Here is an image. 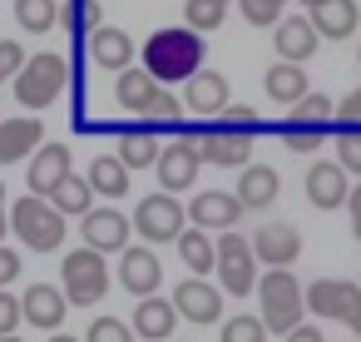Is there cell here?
<instances>
[{
  "instance_id": "681fc988",
  "label": "cell",
  "mask_w": 361,
  "mask_h": 342,
  "mask_svg": "<svg viewBox=\"0 0 361 342\" xmlns=\"http://www.w3.org/2000/svg\"><path fill=\"white\" fill-rule=\"evenodd\" d=\"M0 342H25V337H16V332H6V337H0Z\"/></svg>"
},
{
  "instance_id": "5bb4252c",
  "label": "cell",
  "mask_w": 361,
  "mask_h": 342,
  "mask_svg": "<svg viewBox=\"0 0 361 342\" xmlns=\"http://www.w3.org/2000/svg\"><path fill=\"white\" fill-rule=\"evenodd\" d=\"M228 105H233L228 75H218V70H198V75L183 80V110H188V114H198V119H218Z\"/></svg>"
},
{
  "instance_id": "52a82bcc",
  "label": "cell",
  "mask_w": 361,
  "mask_h": 342,
  "mask_svg": "<svg viewBox=\"0 0 361 342\" xmlns=\"http://www.w3.org/2000/svg\"><path fill=\"white\" fill-rule=\"evenodd\" d=\"M307 312H317L326 322H341L346 332L361 337V283H351V278H317L307 288Z\"/></svg>"
},
{
  "instance_id": "8992f818",
  "label": "cell",
  "mask_w": 361,
  "mask_h": 342,
  "mask_svg": "<svg viewBox=\"0 0 361 342\" xmlns=\"http://www.w3.org/2000/svg\"><path fill=\"white\" fill-rule=\"evenodd\" d=\"M60 288L70 297V307H94L104 293H109V263L99 248L80 243L75 253L60 258Z\"/></svg>"
},
{
  "instance_id": "d6a6232c",
  "label": "cell",
  "mask_w": 361,
  "mask_h": 342,
  "mask_svg": "<svg viewBox=\"0 0 361 342\" xmlns=\"http://www.w3.org/2000/svg\"><path fill=\"white\" fill-rule=\"evenodd\" d=\"M16 20H20V30L45 35V30L60 25V6L55 0H16Z\"/></svg>"
},
{
  "instance_id": "6da1fadb",
  "label": "cell",
  "mask_w": 361,
  "mask_h": 342,
  "mask_svg": "<svg viewBox=\"0 0 361 342\" xmlns=\"http://www.w3.org/2000/svg\"><path fill=\"white\" fill-rule=\"evenodd\" d=\"M139 60H144V70H149L159 85H183L188 75L203 70L208 50H203V35H198V30H188V25H169V30H154V35L144 40Z\"/></svg>"
},
{
  "instance_id": "4fadbf2b",
  "label": "cell",
  "mask_w": 361,
  "mask_h": 342,
  "mask_svg": "<svg viewBox=\"0 0 361 342\" xmlns=\"http://www.w3.org/2000/svg\"><path fill=\"white\" fill-rule=\"evenodd\" d=\"M164 90H169V85H159L144 65H129V70L114 75V100H119V110H124V114H139V119L154 114V105L164 100Z\"/></svg>"
},
{
  "instance_id": "ac0fdd59",
  "label": "cell",
  "mask_w": 361,
  "mask_h": 342,
  "mask_svg": "<svg viewBox=\"0 0 361 342\" xmlns=\"http://www.w3.org/2000/svg\"><path fill=\"white\" fill-rule=\"evenodd\" d=\"M317 45H322V35H317L312 16H282V20L272 25V50H277V60L307 65V60L317 55Z\"/></svg>"
},
{
  "instance_id": "30bf717a",
  "label": "cell",
  "mask_w": 361,
  "mask_h": 342,
  "mask_svg": "<svg viewBox=\"0 0 361 342\" xmlns=\"http://www.w3.org/2000/svg\"><path fill=\"white\" fill-rule=\"evenodd\" d=\"M154 174H159V189H169V194L193 189V184H198V174H203L198 144H193V139H173V144H164V149H159V159H154Z\"/></svg>"
},
{
  "instance_id": "8d00e7d4",
  "label": "cell",
  "mask_w": 361,
  "mask_h": 342,
  "mask_svg": "<svg viewBox=\"0 0 361 342\" xmlns=\"http://www.w3.org/2000/svg\"><path fill=\"white\" fill-rule=\"evenodd\" d=\"M85 342H139V332L124 317H94L90 332H85Z\"/></svg>"
},
{
  "instance_id": "e0dca14e",
  "label": "cell",
  "mask_w": 361,
  "mask_h": 342,
  "mask_svg": "<svg viewBox=\"0 0 361 342\" xmlns=\"http://www.w3.org/2000/svg\"><path fill=\"white\" fill-rule=\"evenodd\" d=\"M252 253L267 268H292L302 258V228L297 223H262L252 233Z\"/></svg>"
},
{
  "instance_id": "bcb514c9",
  "label": "cell",
  "mask_w": 361,
  "mask_h": 342,
  "mask_svg": "<svg viewBox=\"0 0 361 342\" xmlns=\"http://www.w3.org/2000/svg\"><path fill=\"white\" fill-rule=\"evenodd\" d=\"M282 342H326V337H322V327H307V322H297V327H292Z\"/></svg>"
},
{
  "instance_id": "11a10c76",
  "label": "cell",
  "mask_w": 361,
  "mask_h": 342,
  "mask_svg": "<svg viewBox=\"0 0 361 342\" xmlns=\"http://www.w3.org/2000/svg\"><path fill=\"white\" fill-rule=\"evenodd\" d=\"M169 342H173V337H169Z\"/></svg>"
},
{
  "instance_id": "7a4b0ae2",
  "label": "cell",
  "mask_w": 361,
  "mask_h": 342,
  "mask_svg": "<svg viewBox=\"0 0 361 342\" xmlns=\"http://www.w3.org/2000/svg\"><path fill=\"white\" fill-rule=\"evenodd\" d=\"M65 228H70V218H65L45 194H25V199L11 204V233H16L30 253H55V248L65 243Z\"/></svg>"
},
{
  "instance_id": "1f68e13d",
  "label": "cell",
  "mask_w": 361,
  "mask_h": 342,
  "mask_svg": "<svg viewBox=\"0 0 361 342\" xmlns=\"http://www.w3.org/2000/svg\"><path fill=\"white\" fill-rule=\"evenodd\" d=\"M173 248H178V258L188 263V273H213L218 268V238H208V228H183L178 238H173Z\"/></svg>"
},
{
  "instance_id": "9c48e42d",
  "label": "cell",
  "mask_w": 361,
  "mask_h": 342,
  "mask_svg": "<svg viewBox=\"0 0 361 342\" xmlns=\"http://www.w3.org/2000/svg\"><path fill=\"white\" fill-rule=\"evenodd\" d=\"M183 228H188V208H183L169 189L139 199V208H134V233H139L144 243H173Z\"/></svg>"
},
{
  "instance_id": "44dd1931",
  "label": "cell",
  "mask_w": 361,
  "mask_h": 342,
  "mask_svg": "<svg viewBox=\"0 0 361 342\" xmlns=\"http://www.w3.org/2000/svg\"><path fill=\"white\" fill-rule=\"evenodd\" d=\"M159 283H164L159 253L154 248H124V258H119V288L134 293V297H149V293H159Z\"/></svg>"
},
{
  "instance_id": "3957f363",
  "label": "cell",
  "mask_w": 361,
  "mask_h": 342,
  "mask_svg": "<svg viewBox=\"0 0 361 342\" xmlns=\"http://www.w3.org/2000/svg\"><path fill=\"white\" fill-rule=\"evenodd\" d=\"M257 302H262V322H267V332H277V337H287L302 317H307V288L292 278V268H267L262 278H257Z\"/></svg>"
},
{
  "instance_id": "7402d4cb",
  "label": "cell",
  "mask_w": 361,
  "mask_h": 342,
  "mask_svg": "<svg viewBox=\"0 0 361 342\" xmlns=\"http://www.w3.org/2000/svg\"><path fill=\"white\" fill-rule=\"evenodd\" d=\"M243 179H238V204H243V213H262V208H272L277 204V194H282V179H277V169H267V164H243L238 169Z\"/></svg>"
},
{
  "instance_id": "8fae6325",
  "label": "cell",
  "mask_w": 361,
  "mask_h": 342,
  "mask_svg": "<svg viewBox=\"0 0 361 342\" xmlns=\"http://www.w3.org/2000/svg\"><path fill=\"white\" fill-rule=\"evenodd\" d=\"M193 144H198V159L213 164V169H243V164H252V134H238V129L208 124Z\"/></svg>"
},
{
  "instance_id": "cb8c5ba5",
  "label": "cell",
  "mask_w": 361,
  "mask_h": 342,
  "mask_svg": "<svg viewBox=\"0 0 361 342\" xmlns=\"http://www.w3.org/2000/svg\"><path fill=\"white\" fill-rule=\"evenodd\" d=\"M70 169H75L70 144H40V149L30 154V174H25V184H30V194H50Z\"/></svg>"
},
{
  "instance_id": "f546056e",
  "label": "cell",
  "mask_w": 361,
  "mask_h": 342,
  "mask_svg": "<svg viewBox=\"0 0 361 342\" xmlns=\"http://www.w3.org/2000/svg\"><path fill=\"white\" fill-rule=\"evenodd\" d=\"M134 169L119 159V154H99V159H90V169H85V179L94 184V194H104V199H124L129 194V179Z\"/></svg>"
},
{
  "instance_id": "9a60e30c",
  "label": "cell",
  "mask_w": 361,
  "mask_h": 342,
  "mask_svg": "<svg viewBox=\"0 0 361 342\" xmlns=\"http://www.w3.org/2000/svg\"><path fill=\"white\" fill-rule=\"evenodd\" d=\"M302 189H307V204H312V208H346V199H351V174H346L336 159H322V164L307 169Z\"/></svg>"
},
{
  "instance_id": "4316f807",
  "label": "cell",
  "mask_w": 361,
  "mask_h": 342,
  "mask_svg": "<svg viewBox=\"0 0 361 342\" xmlns=\"http://www.w3.org/2000/svg\"><path fill=\"white\" fill-rule=\"evenodd\" d=\"M312 85H307V65H297V60H277L267 75H262V95L272 100V105H297L302 95H307Z\"/></svg>"
},
{
  "instance_id": "74e56055",
  "label": "cell",
  "mask_w": 361,
  "mask_h": 342,
  "mask_svg": "<svg viewBox=\"0 0 361 342\" xmlns=\"http://www.w3.org/2000/svg\"><path fill=\"white\" fill-rule=\"evenodd\" d=\"M223 342H267V322L262 317H223Z\"/></svg>"
},
{
  "instance_id": "5b68a950",
  "label": "cell",
  "mask_w": 361,
  "mask_h": 342,
  "mask_svg": "<svg viewBox=\"0 0 361 342\" xmlns=\"http://www.w3.org/2000/svg\"><path fill=\"white\" fill-rule=\"evenodd\" d=\"M326 129H336V105L326 100V95H302L292 110H287V119H282V144L292 149V154H317L322 149V139H326Z\"/></svg>"
},
{
  "instance_id": "4dcf8cb0",
  "label": "cell",
  "mask_w": 361,
  "mask_h": 342,
  "mask_svg": "<svg viewBox=\"0 0 361 342\" xmlns=\"http://www.w3.org/2000/svg\"><path fill=\"white\" fill-rule=\"evenodd\" d=\"M45 199H50L65 218H85V213L94 208V184H90L85 174H75V169H70V174H65L50 194H45Z\"/></svg>"
},
{
  "instance_id": "ffe728a7",
  "label": "cell",
  "mask_w": 361,
  "mask_h": 342,
  "mask_svg": "<svg viewBox=\"0 0 361 342\" xmlns=\"http://www.w3.org/2000/svg\"><path fill=\"white\" fill-rule=\"evenodd\" d=\"M20 312H25V322L40 327V332H60V322H65V312H70V297H65V288H55V283H30L25 297H20Z\"/></svg>"
},
{
  "instance_id": "484cf974",
  "label": "cell",
  "mask_w": 361,
  "mask_h": 342,
  "mask_svg": "<svg viewBox=\"0 0 361 342\" xmlns=\"http://www.w3.org/2000/svg\"><path fill=\"white\" fill-rule=\"evenodd\" d=\"M90 60L99 65V70H129L134 60H139V50H134V40L124 35V30H114V25H99L94 35H90Z\"/></svg>"
},
{
  "instance_id": "83f0119b",
  "label": "cell",
  "mask_w": 361,
  "mask_h": 342,
  "mask_svg": "<svg viewBox=\"0 0 361 342\" xmlns=\"http://www.w3.org/2000/svg\"><path fill=\"white\" fill-rule=\"evenodd\" d=\"M312 25L322 40H346L361 25V6L356 0H322V6H312Z\"/></svg>"
},
{
  "instance_id": "e575fe53",
  "label": "cell",
  "mask_w": 361,
  "mask_h": 342,
  "mask_svg": "<svg viewBox=\"0 0 361 342\" xmlns=\"http://www.w3.org/2000/svg\"><path fill=\"white\" fill-rule=\"evenodd\" d=\"M99 16H104V11H99V0H70V6H60V25H70L80 40L99 30Z\"/></svg>"
},
{
  "instance_id": "d4e9b609",
  "label": "cell",
  "mask_w": 361,
  "mask_h": 342,
  "mask_svg": "<svg viewBox=\"0 0 361 342\" xmlns=\"http://www.w3.org/2000/svg\"><path fill=\"white\" fill-rule=\"evenodd\" d=\"M173 327H178V307H173V297H139V307H134V332L144 337V342H169L173 337Z\"/></svg>"
},
{
  "instance_id": "b9f144b4",
  "label": "cell",
  "mask_w": 361,
  "mask_h": 342,
  "mask_svg": "<svg viewBox=\"0 0 361 342\" xmlns=\"http://www.w3.org/2000/svg\"><path fill=\"white\" fill-rule=\"evenodd\" d=\"M336 129H361V85L346 100H336Z\"/></svg>"
},
{
  "instance_id": "2e32d148",
  "label": "cell",
  "mask_w": 361,
  "mask_h": 342,
  "mask_svg": "<svg viewBox=\"0 0 361 342\" xmlns=\"http://www.w3.org/2000/svg\"><path fill=\"white\" fill-rule=\"evenodd\" d=\"M80 233H85V243L99 248V253H124V248H129V233H134V218H124L119 208H90V213L80 218Z\"/></svg>"
},
{
  "instance_id": "ab89813d",
  "label": "cell",
  "mask_w": 361,
  "mask_h": 342,
  "mask_svg": "<svg viewBox=\"0 0 361 342\" xmlns=\"http://www.w3.org/2000/svg\"><path fill=\"white\" fill-rule=\"evenodd\" d=\"M213 124H223V129H238V134H257V124H262V114L252 110V105H228Z\"/></svg>"
},
{
  "instance_id": "f907efd6",
  "label": "cell",
  "mask_w": 361,
  "mask_h": 342,
  "mask_svg": "<svg viewBox=\"0 0 361 342\" xmlns=\"http://www.w3.org/2000/svg\"><path fill=\"white\" fill-rule=\"evenodd\" d=\"M0 204H6V179H0Z\"/></svg>"
},
{
  "instance_id": "d590c367",
  "label": "cell",
  "mask_w": 361,
  "mask_h": 342,
  "mask_svg": "<svg viewBox=\"0 0 361 342\" xmlns=\"http://www.w3.org/2000/svg\"><path fill=\"white\" fill-rule=\"evenodd\" d=\"M238 6H243V20L257 25V30H272L287 16V0H238Z\"/></svg>"
},
{
  "instance_id": "f6af8a7d",
  "label": "cell",
  "mask_w": 361,
  "mask_h": 342,
  "mask_svg": "<svg viewBox=\"0 0 361 342\" xmlns=\"http://www.w3.org/2000/svg\"><path fill=\"white\" fill-rule=\"evenodd\" d=\"M346 213H351V238L361 243V184L351 189V199H346Z\"/></svg>"
},
{
  "instance_id": "7bdbcfd3",
  "label": "cell",
  "mask_w": 361,
  "mask_h": 342,
  "mask_svg": "<svg viewBox=\"0 0 361 342\" xmlns=\"http://www.w3.org/2000/svg\"><path fill=\"white\" fill-rule=\"evenodd\" d=\"M25 322V312H20V297H11L6 288H0V337H6V332H16Z\"/></svg>"
},
{
  "instance_id": "f35d334b",
  "label": "cell",
  "mask_w": 361,
  "mask_h": 342,
  "mask_svg": "<svg viewBox=\"0 0 361 342\" xmlns=\"http://www.w3.org/2000/svg\"><path fill=\"white\" fill-rule=\"evenodd\" d=\"M336 164L361 179V129H336Z\"/></svg>"
},
{
  "instance_id": "d6986e66",
  "label": "cell",
  "mask_w": 361,
  "mask_h": 342,
  "mask_svg": "<svg viewBox=\"0 0 361 342\" xmlns=\"http://www.w3.org/2000/svg\"><path fill=\"white\" fill-rule=\"evenodd\" d=\"M238 218H243V204H238V194H223V189H203L188 204V223L193 228H208V233L238 228Z\"/></svg>"
},
{
  "instance_id": "c3c4849f",
  "label": "cell",
  "mask_w": 361,
  "mask_h": 342,
  "mask_svg": "<svg viewBox=\"0 0 361 342\" xmlns=\"http://www.w3.org/2000/svg\"><path fill=\"white\" fill-rule=\"evenodd\" d=\"M45 342H85V337H70V332H55V337H45Z\"/></svg>"
},
{
  "instance_id": "db71d44e",
  "label": "cell",
  "mask_w": 361,
  "mask_h": 342,
  "mask_svg": "<svg viewBox=\"0 0 361 342\" xmlns=\"http://www.w3.org/2000/svg\"><path fill=\"white\" fill-rule=\"evenodd\" d=\"M356 342H361V337H356Z\"/></svg>"
},
{
  "instance_id": "ba28073f",
  "label": "cell",
  "mask_w": 361,
  "mask_h": 342,
  "mask_svg": "<svg viewBox=\"0 0 361 342\" xmlns=\"http://www.w3.org/2000/svg\"><path fill=\"white\" fill-rule=\"evenodd\" d=\"M223 278V293L228 297H247L257 293V253H252V238H243L238 228H223L218 233V268Z\"/></svg>"
},
{
  "instance_id": "f5cc1de1",
  "label": "cell",
  "mask_w": 361,
  "mask_h": 342,
  "mask_svg": "<svg viewBox=\"0 0 361 342\" xmlns=\"http://www.w3.org/2000/svg\"><path fill=\"white\" fill-rule=\"evenodd\" d=\"M228 6H233V0H228Z\"/></svg>"
},
{
  "instance_id": "7c38bea8",
  "label": "cell",
  "mask_w": 361,
  "mask_h": 342,
  "mask_svg": "<svg viewBox=\"0 0 361 342\" xmlns=\"http://www.w3.org/2000/svg\"><path fill=\"white\" fill-rule=\"evenodd\" d=\"M223 288H213L208 278H183L178 288H173V307H178V317H188V322H198V327H208V322H223Z\"/></svg>"
},
{
  "instance_id": "7dc6e473",
  "label": "cell",
  "mask_w": 361,
  "mask_h": 342,
  "mask_svg": "<svg viewBox=\"0 0 361 342\" xmlns=\"http://www.w3.org/2000/svg\"><path fill=\"white\" fill-rule=\"evenodd\" d=\"M6 228H11V208L0 204V243H6Z\"/></svg>"
},
{
  "instance_id": "ee69618b",
  "label": "cell",
  "mask_w": 361,
  "mask_h": 342,
  "mask_svg": "<svg viewBox=\"0 0 361 342\" xmlns=\"http://www.w3.org/2000/svg\"><path fill=\"white\" fill-rule=\"evenodd\" d=\"M20 263H25V258H20L16 248H6V243H0V288H11V283L20 278Z\"/></svg>"
},
{
  "instance_id": "9f6ffc18",
  "label": "cell",
  "mask_w": 361,
  "mask_h": 342,
  "mask_svg": "<svg viewBox=\"0 0 361 342\" xmlns=\"http://www.w3.org/2000/svg\"><path fill=\"white\" fill-rule=\"evenodd\" d=\"M356 60H361V55H356Z\"/></svg>"
},
{
  "instance_id": "277c9868",
  "label": "cell",
  "mask_w": 361,
  "mask_h": 342,
  "mask_svg": "<svg viewBox=\"0 0 361 342\" xmlns=\"http://www.w3.org/2000/svg\"><path fill=\"white\" fill-rule=\"evenodd\" d=\"M11 90H16V100H20L30 114H40V110H50V105L70 90V60L40 50V55H30V60L20 65V75L11 80Z\"/></svg>"
},
{
  "instance_id": "816d5d0a",
  "label": "cell",
  "mask_w": 361,
  "mask_h": 342,
  "mask_svg": "<svg viewBox=\"0 0 361 342\" xmlns=\"http://www.w3.org/2000/svg\"><path fill=\"white\" fill-rule=\"evenodd\" d=\"M302 6H307V11H312V6H322V0H302Z\"/></svg>"
},
{
  "instance_id": "60d3db41",
  "label": "cell",
  "mask_w": 361,
  "mask_h": 342,
  "mask_svg": "<svg viewBox=\"0 0 361 342\" xmlns=\"http://www.w3.org/2000/svg\"><path fill=\"white\" fill-rule=\"evenodd\" d=\"M25 60H30V55H25V45H20V40H0V85L16 80Z\"/></svg>"
},
{
  "instance_id": "836d02e7",
  "label": "cell",
  "mask_w": 361,
  "mask_h": 342,
  "mask_svg": "<svg viewBox=\"0 0 361 342\" xmlns=\"http://www.w3.org/2000/svg\"><path fill=\"white\" fill-rule=\"evenodd\" d=\"M223 16H228V0H188V6H183L188 30H198V35H213L223 25Z\"/></svg>"
},
{
  "instance_id": "f1b7e54d",
  "label": "cell",
  "mask_w": 361,
  "mask_h": 342,
  "mask_svg": "<svg viewBox=\"0 0 361 342\" xmlns=\"http://www.w3.org/2000/svg\"><path fill=\"white\" fill-rule=\"evenodd\" d=\"M159 129L154 124H134V129H119V159L129 164V169H154V159H159Z\"/></svg>"
},
{
  "instance_id": "603a6c76",
  "label": "cell",
  "mask_w": 361,
  "mask_h": 342,
  "mask_svg": "<svg viewBox=\"0 0 361 342\" xmlns=\"http://www.w3.org/2000/svg\"><path fill=\"white\" fill-rule=\"evenodd\" d=\"M40 144H45V124H40L35 114L0 119V164H20V159H30Z\"/></svg>"
}]
</instances>
